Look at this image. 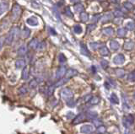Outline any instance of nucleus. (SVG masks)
Instances as JSON below:
<instances>
[{
  "label": "nucleus",
  "instance_id": "37998d69",
  "mask_svg": "<svg viewBox=\"0 0 135 134\" xmlns=\"http://www.w3.org/2000/svg\"><path fill=\"white\" fill-rule=\"evenodd\" d=\"M67 105L69 107H74L76 105V101H74L72 99H68V100H67Z\"/></svg>",
  "mask_w": 135,
  "mask_h": 134
},
{
  "label": "nucleus",
  "instance_id": "9b49d317",
  "mask_svg": "<svg viewBox=\"0 0 135 134\" xmlns=\"http://www.w3.org/2000/svg\"><path fill=\"white\" fill-rule=\"evenodd\" d=\"M26 23L31 26H37L38 25V24H39V21H38V19L37 17L31 16V17H30L29 19L26 20Z\"/></svg>",
  "mask_w": 135,
  "mask_h": 134
},
{
  "label": "nucleus",
  "instance_id": "a878e982",
  "mask_svg": "<svg viewBox=\"0 0 135 134\" xmlns=\"http://www.w3.org/2000/svg\"><path fill=\"white\" fill-rule=\"evenodd\" d=\"M110 100H111V103L113 104H118L119 103V99H118V97L117 96L116 94H111V96H110Z\"/></svg>",
  "mask_w": 135,
  "mask_h": 134
},
{
  "label": "nucleus",
  "instance_id": "9d476101",
  "mask_svg": "<svg viewBox=\"0 0 135 134\" xmlns=\"http://www.w3.org/2000/svg\"><path fill=\"white\" fill-rule=\"evenodd\" d=\"M84 119H85V115L80 113V114L77 115V116H75V118L73 120L72 124H73V125H78V124L81 123V122L84 121Z\"/></svg>",
  "mask_w": 135,
  "mask_h": 134
},
{
  "label": "nucleus",
  "instance_id": "ddd939ff",
  "mask_svg": "<svg viewBox=\"0 0 135 134\" xmlns=\"http://www.w3.org/2000/svg\"><path fill=\"white\" fill-rule=\"evenodd\" d=\"M69 80V78H59L58 81L57 82L56 84H54V88H58V87H61V86L64 85Z\"/></svg>",
  "mask_w": 135,
  "mask_h": 134
},
{
  "label": "nucleus",
  "instance_id": "052dcab7",
  "mask_svg": "<svg viewBox=\"0 0 135 134\" xmlns=\"http://www.w3.org/2000/svg\"><path fill=\"white\" fill-rule=\"evenodd\" d=\"M100 1H101V0H100ZM102 1H103V0H102Z\"/></svg>",
  "mask_w": 135,
  "mask_h": 134
},
{
  "label": "nucleus",
  "instance_id": "aec40b11",
  "mask_svg": "<svg viewBox=\"0 0 135 134\" xmlns=\"http://www.w3.org/2000/svg\"><path fill=\"white\" fill-rule=\"evenodd\" d=\"M109 45H110V47H111V49L112 50V51H117V50L120 48V45H119V43L116 41H110Z\"/></svg>",
  "mask_w": 135,
  "mask_h": 134
},
{
  "label": "nucleus",
  "instance_id": "4d7b16f0",
  "mask_svg": "<svg viewBox=\"0 0 135 134\" xmlns=\"http://www.w3.org/2000/svg\"><path fill=\"white\" fill-rule=\"evenodd\" d=\"M111 2H112L113 3H118L119 2H120V0H111Z\"/></svg>",
  "mask_w": 135,
  "mask_h": 134
},
{
  "label": "nucleus",
  "instance_id": "b1692460",
  "mask_svg": "<svg viewBox=\"0 0 135 134\" xmlns=\"http://www.w3.org/2000/svg\"><path fill=\"white\" fill-rule=\"evenodd\" d=\"M115 73H116V75L119 78H123L125 76V71L122 69V68H117V69L115 70Z\"/></svg>",
  "mask_w": 135,
  "mask_h": 134
},
{
  "label": "nucleus",
  "instance_id": "bb28decb",
  "mask_svg": "<svg viewBox=\"0 0 135 134\" xmlns=\"http://www.w3.org/2000/svg\"><path fill=\"white\" fill-rule=\"evenodd\" d=\"M97 117V113L96 111H88L87 112V118L90 120H94Z\"/></svg>",
  "mask_w": 135,
  "mask_h": 134
},
{
  "label": "nucleus",
  "instance_id": "5701e85b",
  "mask_svg": "<svg viewBox=\"0 0 135 134\" xmlns=\"http://www.w3.org/2000/svg\"><path fill=\"white\" fill-rule=\"evenodd\" d=\"M28 93V88L26 87V86H21V87L18 90V94L20 95H21V96H24V95H25L26 94Z\"/></svg>",
  "mask_w": 135,
  "mask_h": 134
},
{
  "label": "nucleus",
  "instance_id": "6ab92c4d",
  "mask_svg": "<svg viewBox=\"0 0 135 134\" xmlns=\"http://www.w3.org/2000/svg\"><path fill=\"white\" fill-rule=\"evenodd\" d=\"M127 33H128V31H127V30L125 28H119L118 30H117V35L118 37H120V38H123V37H125L127 35Z\"/></svg>",
  "mask_w": 135,
  "mask_h": 134
},
{
  "label": "nucleus",
  "instance_id": "13d9d810",
  "mask_svg": "<svg viewBox=\"0 0 135 134\" xmlns=\"http://www.w3.org/2000/svg\"><path fill=\"white\" fill-rule=\"evenodd\" d=\"M92 69H93V73H96V68L95 67H92Z\"/></svg>",
  "mask_w": 135,
  "mask_h": 134
},
{
  "label": "nucleus",
  "instance_id": "1a4fd4ad",
  "mask_svg": "<svg viewBox=\"0 0 135 134\" xmlns=\"http://www.w3.org/2000/svg\"><path fill=\"white\" fill-rule=\"evenodd\" d=\"M78 74V71L74 69V68H69V69L66 70V73H65V78H71L73 77H74Z\"/></svg>",
  "mask_w": 135,
  "mask_h": 134
},
{
  "label": "nucleus",
  "instance_id": "f8f14e48",
  "mask_svg": "<svg viewBox=\"0 0 135 134\" xmlns=\"http://www.w3.org/2000/svg\"><path fill=\"white\" fill-rule=\"evenodd\" d=\"M25 60L23 58H20L18 59V60L15 62V67H16V68H19V69H20V68H24L25 67Z\"/></svg>",
  "mask_w": 135,
  "mask_h": 134
},
{
  "label": "nucleus",
  "instance_id": "3c124183",
  "mask_svg": "<svg viewBox=\"0 0 135 134\" xmlns=\"http://www.w3.org/2000/svg\"><path fill=\"white\" fill-rule=\"evenodd\" d=\"M108 80H109V83L111 84V85H112L113 87H116V86H117V84H116V82L114 81V80L112 79V78H109V79H108Z\"/></svg>",
  "mask_w": 135,
  "mask_h": 134
},
{
  "label": "nucleus",
  "instance_id": "c03bdc74",
  "mask_svg": "<svg viewBox=\"0 0 135 134\" xmlns=\"http://www.w3.org/2000/svg\"><path fill=\"white\" fill-rule=\"evenodd\" d=\"M65 14H66V15H67V16L71 17V18L74 16L73 13L71 12V10H70V8H69V7H67V8L65 9Z\"/></svg>",
  "mask_w": 135,
  "mask_h": 134
},
{
  "label": "nucleus",
  "instance_id": "864d4df0",
  "mask_svg": "<svg viewBox=\"0 0 135 134\" xmlns=\"http://www.w3.org/2000/svg\"><path fill=\"white\" fill-rule=\"evenodd\" d=\"M73 116H74V113H73V112H68V116H67V117L68 118V119H70V118H71Z\"/></svg>",
  "mask_w": 135,
  "mask_h": 134
},
{
  "label": "nucleus",
  "instance_id": "a19ab883",
  "mask_svg": "<svg viewBox=\"0 0 135 134\" xmlns=\"http://www.w3.org/2000/svg\"><path fill=\"white\" fill-rule=\"evenodd\" d=\"M58 60H59L60 62H62V63H63V62H65L66 61H67V59H66V57L64 56L62 53H60L59 56H58Z\"/></svg>",
  "mask_w": 135,
  "mask_h": 134
},
{
  "label": "nucleus",
  "instance_id": "f3484780",
  "mask_svg": "<svg viewBox=\"0 0 135 134\" xmlns=\"http://www.w3.org/2000/svg\"><path fill=\"white\" fill-rule=\"evenodd\" d=\"M27 51H28L27 47H26L25 45H23L18 49V55H19V56L23 57V56H25V55H26Z\"/></svg>",
  "mask_w": 135,
  "mask_h": 134
},
{
  "label": "nucleus",
  "instance_id": "603ef678",
  "mask_svg": "<svg viewBox=\"0 0 135 134\" xmlns=\"http://www.w3.org/2000/svg\"><path fill=\"white\" fill-rule=\"evenodd\" d=\"M3 38L0 37V51L3 48Z\"/></svg>",
  "mask_w": 135,
  "mask_h": 134
},
{
  "label": "nucleus",
  "instance_id": "7ed1b4c3",
  "mask_svg": "<svg viewBox=\"0 0 135 134\" xmlns=\"http://www.w3.org/2000/svg\"><path fill=\"white\" fill-rule=\"evenodd\" d=\"M60 95H61V98L62 99L67 101L68 99L73 98L74 94H73V91H72L70 89H68V88H64V89H62V90H61Z\"/></svg>",
  "mask_w": 135,
  "mask_h": 134
},
{
  "label": "nucleus",
  "instance_id": "79ce46f5",
  "mask_svg": "<svg viewBox=\"0 0 135 134\" xmlns=\"http://www.w3.org/2000/svg\"><path fill=\"white\" fill-rule=\"evenodd\" d=\"M100 65H101L102 68L106 69V68L108 67V62L106 60H105V59H102V60L100 61Z\"/></svg>",
  "mask_w": 135,
  "mask_h": 134
},
{
  "label": "nucleus",
  "instance_id": "ea45409f",
  "mask_svg": "<svg viewBox=\"0 0 135 134\" xmlns=\"http://www.w3.org/2000/svg\"><path fill=\"white\" fill-rule=\"evenodd\" d=\"M93 123H94V125L96 126V127H98L102 125V121L100 119H96H96L93 120Z\"/></svg>",
  "mask_w": 135,
  "mask_h": 134
},
{
  "label": "nucleus",
  "instance_id": "5fc2aeb1",
  "mask_svg": "<svg viewBox=\"0 0 135 134\" xmlns=\"http://www.w3.org/2000/svg\"><path fill=\"white\" fill-rule=\"evenodd\" d=\"M70 2L73 3H78L80 2V0H70Z\"/></svg>",
  "mask_w": 135,
  "mask_h": 134
},
{
  "label": "nucleus",
  "instance_id": "4c0bfd02",
  "mask_svg": "<svg viewBox=\"0 0 135 134\" xmlns=\"http://www.w3.org/2000/svg\"><path fill=\"white\" fill-rule=\"evenodd\" d=\"M37 51H42V50H44L46 48V43L45 42H41L40 44H37Z\"/></svg>",
  "mask_w": 135,
  "mask_h": 134
},
{
  "label": "nucleus",
  "instance_id": "72a5a7b5",
  "mask_svg": "<svg viewBox=\"0 0 135 134\" xmlns=\"http://www.w3.org/2000/svg\"><path fill=\"white\" fill-rule=\"evenodd\" d=\"M90 105H97L99 102H100V99L98 98V97H91V99H90Z\"/></svg>",
  "mask_w": 135,
  "mask_h": 134
},
{
  "label": "nucleus",
  "instance_id": "8fccbe9b",
  "mask_svg": "<svg viewBox=\"0 0 135 134\" xmlns=\"http://www.w3.org/2000/svg\"><path fill=\"white\" fill-rule=\"evenodd\" d=\"M114 14H115V15H116V16H117V17H120V16H121V17H123V15H124V14H123V12H121L120 10H116Z\"/></svg>",
  "mask_w": 135,
  "mask_h": 134
},
{
  "label": "nucleus",
  "instance_id": "473e14b6",
  "mask_svg": "<svg viewBox=\"0 0 135 134\" xmlns=\"http://www.w3.org/2000/svg\"><path fill=\"white\" fill-rule=\"evenodd\" d=\"M100 44L98 43V42H91L90 44V47L92 48V50H94V51H96V50H98L99 48H100Z\"/></svg>",
  "mask_w": 135,
  "mask_h": 134
},
{
  "label": "nucleus",
  "instance_id": "4468645a",
  "mask_svg": "<svg viewBox=\"0 0 135 134\" xmlns=\"http://www.w3.org/2000/svg\"><path fill=\"white\" fill-rule=\"evenodd\" d=\"M114 32H115V30L111 27H106L102 29V33L107 36H111L114 34Z\"/></svg>",
  "mask_w": 135,
  "mask_h": 134
},
{
  "label": "nucleus",
  "instance_id": "393cba45",
  "mask_svg": "<svg viewBox=\"0 0 135 134\" xmlns=\"http://www.w3.org/2000/svg\"><path fill=\"white\" fill-rule=\"evenodd\" d=\"M30 35V30L28 28H25L21 32V36L23 39H26L28 38Z\"/></svg>",
  "mask_w": 135,
  "mask_h": 134
},
{
  "label": "nucleus",
  "instance_id": "2f4dec72",
  "mask_svg": "<svg viewBox=\"0 0 135 134\" xmlns=\"http://www.w3.org/2000/svg\"><path fill=\"white\" fill-rule=\"evenodd\" d=\"M53 91H54V86H50V87L47 88V91H46V95H47L48 97L52 96V94H53Z\"/></svg>",
  "mask_w": 135,
  "mask_h": 134
},
{
  "label": "nucleus",
  "instance_id": "20e7f679",
  "mask_svg": "<svg viewBox=\"0 0 135 134\" xmlns=\"http://www.w3.org/2000/svg\"><path fill=\"white\" fill-rule=\"evenodd\" d=\"M134 116L133 115H128V116H125L123 120V125L125 126L126 127H129L131 125H133L134 123Z\"/></svg>",
  "mask_w": 135,
  "mask_h": 134
},
{
  "label": "nucleus",
  "instance_id": "a211bd4d",
  "mask_svg": "<svg viewBox=\"0 0 135 134\" xmlns=\"http://www.w3.org/2000/svg\"><path fill=\"white\" fill-rule=\"evenodd\" d=\"M99 49H100V53L101 56L106 57V56H108V55H109V50H108V48L106 47V46L101 45Z\"/></svg>",
  "mask_w": 135,
  "mask_h": 134
},
{
  "label": "nucleus",
  "instance_id": "58836bf2",
  "mask_svg": "<svg viewBox=\"0 0 135 134\" xmlns=\"http://www.w3.org/2000/svg\"><path fill=\"white\" fill-rule=\"evenodd\" d=\"M74 30L75 33L79 34V33L82 32V27H81L79 24H75L74 27Z\"/></svg>",
  "mask_w": 135,
  "mask_h": 134
},
{
  "label": "nucleus",
  "instance_id": "2eb2a0df",
  "mask_svg": "<svg viewBox=\"0 0 135 134\" xmlns=\"http://www.w3.org/2000/svg\"><path fill=\"white\" fill-rule=\"evenodd\" d=\"M80 49H81V54L82 55H85V56H86V57H90L91 56L90 52L89 51L87 47L84 43L80 44Z\"/></svg>",
  "mask_w": 135,
  "mask_h": 134
},
{
  "label": "nucleus",
  "instance_id": "bf43d9fd",
  "mask_svg": "<svg viewBox=\"0 0 135 134\" xmlns=\"http://www.w3.org/2000/svg\"><path fill=\"white\" fill-rule=\"evenodd\" d=\"M131 1H132V2H134V0H131Z\"/></svg>",
  "mask_w": 135,
  "mask_h": 134
},
{
  "label": "nucleus",
  "instance_id": "6e6d98bb",
  "mask_svg": "<svg viewBox=\"0 0 135 134\" xmlns=\"http://www.w3.org/2000/svg\"><path fill=\"white\" fill-rule=\"evenodd\" d=\"M49 30H51V31H50V33H52V35H56V34H57L56 32L54 31V30H53V29H52V28H49Z\"/></svg>",
  "mask_w": 135,
  "mask_h": 134
},
{
  "label": "nucleus",
  "instance_id": "49530a36",
  "mask_svg": "<svg viewBox=\"0 0 135 134\" xmlns=\"http://www.w3.org/2000/svg\"><path fill=\"white\" fill-rule=\"evenodd\" d=\"M96 27V24H89L88 25V27H87V31L88 32H91L93 30H95Z\"/></svg>",
  "mask_w": 135,
  "mask_h": 134
},
{
  "label": "nucleus",
  "instance_id": "0eeeda50",
  "mask_svg": "<svg viewBox=\"0 0 135 134\" xmlns=\"http://www.w3.org/2000/svg\"><path fill=\"white\" fill-rule=\"evenodd\" d=\"M93 131H94V127H93V126H91V125H84L80 129L81 133H85V134L91 133Z\"/></svg>",
  "mask_w": 135,
  "mask_h": 134
},
{
  "label": "nucleus",
  "instance_id": "dca6fc26",
  "mask_svg": "<svg viewBox=\"0 0 135 134\" xmlns=\"http://www.w3.org/2000/svg\"><path fill=\"white\" fill-rule=\"evenodd\" d=\"M112 14L111 13H107V14H104L103 16L101 17V22L103 23V24H105V23H107L109 22L110 20H112Z\"/></svg>",
  "mask_w": 135,
  "mask_h": 134
},
{
  "label": "nucleus",
  "instance_id": "c756f323",
  "mask_svg": "<svg viewBox=\"0 0 135 134\" xmlns=\"http://www.w3.org/2000/svg\"><path fill=\"white\" fill-rule=\"evenodd\" d=\"M37 85H38V82L37 81L36 78L30 80V83H29V87L30 88V89H35V88H37Z\"/></svg>",
  "mask_w": 135,
  "mask_h": 134
},
{
  "label": "nucleus",
  "instance_id": "e433bc0d",
  "mask_svg": "<svg viewBox=\"0 0 135 134\" xmlns=\"http://www.w3.org/2000/svg\"><path fill=\"white\" fill-rule=\"evenodd\" d=\"M123 6H124V8H126V9H128V10H129V11L134 9V5H133L131 3H128V2H126V3H124Z\"/></svg>",
  "mask_w": 135,
  "mask_h": 134
},
{
  "label": "nucleus",
  "instance_id": "7c9ffc66",
  "mask_svg": "<svg viewBox=\"0 0 135 134\" xmlns=\"http://www.w3.org/2000/svg\"><path fill=\"white\" fill-rule=\"evenodd\" d=\"M37 44H38L37 39H35V38H34V39H32L31 41L29 42V47H30V48H36Z\"/></svg>",
  "mask_w": 135,
  "mask_h": 134
},
{
  "label": "nucleus",
  "instance_id": "a18cd8bd",
  "mask_svg": "<svg viewBox=\"0 0 135 134\" xmlns=\"http://www.w3.org/2000/svg\"><path fill=\"white\" fill-rule=\"evenodd\" d=\"M127 29L129 30H134V23L128 22V24H127Z\"/></svg>",
  "mask_w": 135,
  "mask_h": 134
},
{
  "label": "nucleus",
  "instance_id": "09e8293b",
  "mask_svg": "<svg viewBox=\"0 0 135 134\" xmlns=\"http://www.w3.org/2000/svg\"><path fill=\"white\" fill-rule=\"evenodd\" d=\"M100 14H96V15H94V16H93V18L91 19V20H92L93 22H97L99 20H100Z\"/></svg>",
  "mask_w": 135,
  "mask_h": 134
},
{
  "label": "nucleus",
  "instance_id": "423d86ee",
  "mask_svg": "<svg viewBox=\"0 0 135 134\" xmlns=\"http://www.w3.org/2000/svg\"><path fill=\"white\" fill-rule=\"evenodd\" d=\"M124 62H125V57H124V55H123V54L116 55L113 58V62L115 64H117V65L123 64Z\"/></svg>",
  "mask_w": 135,
  "mask_h": 134
},
{
  "label": "nucleus",
  "instance_id": "f704fd0d",
  "mask_svg": "<svg viewBox=\"0 0 135 134\" xmlns=\"http://www.w3.org/2000/svg\"><path fill=\"white\" fill-rule=\"evenodd\" d=\"M106 132V128L104 127V126H100V127H97L96 129V133H99V134H102V133H105Z\"/></svg>",
  "mask_w": 135,
  "mask_h": 134
},
{
  "label": "nucleus",
  "instance_id": "c85d7f7f",
  "mask_svg": "<svg viewBox=\"0 0 135 134\" xmlns=\"http://www.w3.org/2000/svg\"><path fill=\"white\" fill-rule=\"evenodd\" d=\"M74 10L76 12H83L84 11V5L82 3H75L74 5Z\"/></svg>",
  "mask_w": 135,
  "mask_h": 134
},
{
  "label": "nucleus",
  "instance_id": "6e6552de",
  "mask_svg": "<svg viewBox=\"0 0 135 134\" xmlns=\"http://www.w3.org/2000/svg\"><path fill=\"white\" fill-rule=\"evenodd\" d=\"M9 9V3L5 0L0 2V14H4Z\"/></svg>",
  "mask_w": 135,
  "mask_h": 134
},
{
  "label": "nucleus",
  "instance_id": "de8ad7c7",
  "mask_svg": "<svg viewBox=\"0 0 135 134\" xmlns=\"http://www.w3.org/2000/svg\"><path fill=\"white\" fill-rule=\"evenodd\" d=\"M91 97H92V95H91L90 94H89V95H86L85 96H84L83 97L84 102H89V101H90V99H91Z\"/></svg>",
  "mask_w": 135,
  "mask_h": 134
},
{
  "label": "nucleus",
  "instance_id": "4be33fe9",
  "mask_svg": "<svg viewBox=\"0 0 135 134\" xmlns=\"http://www.w3.org/2000/svg\"><path fill=\"white\" fill-rule=\"evenodd\" d=\"M134 43L133 41H127V42L124 43V46H123L124 49L127 50V51H130V50H132L133 48H134Z\"/></svg>",
  "mask_w": 135,
  "mask_h": 134
},
{
  "label": "nucleus",
  "instance_id": "412c9836",
  "mask_svg": "<svg viewBox=\"0 0 135 134\" xmlns=\"http://www.w3.org/2000/svg\"><path fill=\"white\" fill-rule=\"evenodd\" d=\"M29 75H30V71H29V69H28L27 68H25H25H23L22 73H21L22 79H24V80L28 79V78H29Z\"/></svg>",
  "mask_w": 135,
  "mask_h": 134
},
{
  "label": "nucleus",
  "instance_id": "f03ea898",
  "mask_svg": "<svg viewBox=\"0 0 135 134\" xmlns=\"http://www.w3.org/2000/svg\"><path fill=\"white\" fill-rule=\"evenodd\" d=\"M20 14H21V8L18 3H15L13 6L12 9V14H11V17H12V20L16 21L20 19Z\"/></svg>",
  "mask_w": 135,
  "mask_h": 134
},
{
  "label": "nucleus",
  "instance_id": "cd10ccee",
  "mask_svg": "<svg viewBox=\"0 0 135 134\" xmlns=\"http://www.w3.org/2000/svg\"><path fill=\"white\" fill-rule=\"evenodd\" d=\"M89 14H87L86 12H81V14H80V20H82L83 22H87L89 20Z\"/></svg>",
  "mask_w": 135,
  "mask_h": 134
},
{
  "label": "nucleus",
  "instance_id": "c9c22d12",
  "mask_svg": "<svg viewBox=\"0 0 135 134\" xmlns=\"http://www.w3.org/2000/svg\"><path fill=\"white\" fill-rule=\"evenodd\" d=\"M128 80L129 82H134L135 80V74H134V71H132L130 73L128 74Z\"/></svg>",
  "mask_w": 135,
  "mask_h": 134
},
{
  "label": "nucleus",
  "instance_id": "39448f33",
  "mask_svg": "<svg viewBox=\"0 0 135 134\" xmlns=\"http://www.w3.org/2000/svg\"><path fill=\"white\" fill-rule=\"evenodd\" d=\"M66 70H67V68H66L65 66H60L56 72V78L57 79H59V78H62V77H63L66 73Z\"/></svg>",
  "mask_w": 135,
  "mask_h": 134
},
{
  "label": "nucleus",
  "instance_id": "f257e3e1",
  "mask_svg": "<svg viewBox=\"0 0 135 134\" xmlns=\"http://www.w3.org/2000/svg\"><path fill=\"white\" fill-rule=\"evenodd\" d=\"M19 32V29L17 27H13L9 30V34L7 35L6 38H5V43L7 45H11V43L13 42V41L16 38L17 34Z\"/></svg>",
  "mask_w": 135,
  "mask_h": 134
}]
</instances>
